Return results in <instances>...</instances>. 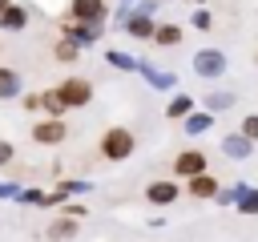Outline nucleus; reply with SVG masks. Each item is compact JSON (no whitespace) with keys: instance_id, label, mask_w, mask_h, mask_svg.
<instances>
[{"instance_id":"obj_1","label":"nucleus","mask_w":258,"mask_h":242,"mask_svg":"<svg viewBox=\"0 0 258 242\" xmlns=\"http://www.w3.org/2000/svg\"><path fill=\"white\" fill-rule=\"evenodd\" d=\"M133 149H137L133 129H125V125H109V129L101 133V157H105V161H125V157H133Z\"/></svg>"},{"instance_id":"obj_2","label":"nucleus","mask_w":258,"mask_h":242,"mask_svg":"<svg viewBox=\"0 0 258 242\" xmlns=\"http://www.w3.org/2000/svg\"><path fill=\"white\" fill-rule=\"evenodd\" d=\"M56 24H60V36H69V40H73V44H77L81 52H85V48H93V44H97V40L105 36V24H85V20L69 16V12H64V16L56 20Z\"/></svg>"},{"instance_id":"obj_3","label":"nucleus","mask_w":258,"mask_h":242,"mask_svg":"<svg viewBox=\"0 0 258 242\" xmlns=\"http://www.w3.org/2000/svg\"><path fill=\"white\" fill-rule=\"evenodd\" d=\"M189 69L202 81H218V77H226V52L222 48H198L194 60H189Z\"/></svg>"},{"instance_id":"obj_4","label":"nucleus","mask_w":258,"mask_h":242,"mask_svg":"<svg viewBox=\"0 0 258 242\" xmlns=\"http://www.w3.org/2000/svg\"><path fill=\"white\" fill-rule=\"evenodd\" d=\"M56 93H60V101H64L69 109H85V105L93 101V85H89L85 77H64V81L56 85Z\"/></svg>"},{"instance_id":"obj_5","label":"nucleus","mask_w":258,"mask_h":242,"mask_svg":"<svg viewBox=\"0 0 258 242\" xmlns=\"http://www.w3.org/2000/svg\"><path fill=\"white\" fill-rule=\"evenodd\" d=\"M64 137H69L64 117H44V121L32 125V141H36V145H48V149H52V145H60Z\"/></svg>"},{"instance_id":"obj_6","label":"nucleus","mask_w":258,"mask_h":242,"mask_svg":"<svg viewBox=\"0 0 258 242\" xmlns=\"http://www.w3.org/2000/svg\"><path fill=\"white\" fill-rule=\"evenodd\" d=\"M210 169V157L202 153V149H181L177 157H173V177L177 182H185V177H194V173H206Z\"/></svg>"},{"instance_id":"obj_7","label":"nucleus","mask_w":258,"mask_h":242,"mask_svg":"<svg viewBox=\"0 0 258 242\" xmlns=\"http://www.w3.org/2000/svg\"><path fill=\"white\" fill-rule=\"evenodd\" d=\"M69 16L85 24H109V0H69Z\"/></svg>"},{"instance_id":"obj_8","label":"nucleus","mask_w":258,"mask_h":242,"mask_svg":"<svg viewBox=\"0 0 258 242\" xmlns=\"http://www.w3.org/2000/svg\"><path fill=\"white\" fill-rule=\"evenodd\" d=\"M177 198H181L177 177H157V182L145 186V202H149V206H173Z\"/></svg>"},{"instance_id":"obj_9","label":"nucleus","mask_w":258,"mask_h":242,"mask_svg":"<svg viewBox=\"0 0 258 242\" xmlns=\"http://www.w3.org/2000/svg\"><path fill=\"white\" fill-rule=\"evenodd\" d=\"M133 73H141V77H145V85H153V89H161V93L177 89V73H169V69H157L153 60H137V69H133Z\"/></svg>"},{"instance_id":"obj_10","label":"nucleus","mask_w":258,"mask_h":242,"mask_svg":"<svg viewBox=\"0 0 258 242\" xmlns=\"http://www.w3.org/2000/svg\"><path fill=\"white\" fill-rule=\"evenodd\" d=\"M185 194L194 198V202H214V194H218V177L206 169V173H194V177H185Z\"/></svg>"},{"instance_id":"obj_11","label":"nucleus","mask_w":258,"mask_h":242,"mask_svg":"<svg viewBox=\"0 0 258 242\" xmlns=\"http://www.w3.org/2000/svg\"><path fill=\"white\" fill-rule=\"evenodd\" d=\"M218 149H222L226 157H234V161H246V157L254 153V141L242 137V129H234V133H226V137L218 141Z\"/></svg>"},{"instance_id":"obj_12","label":"nucleus","mask_w":258,"mask_h":242,"mask_svg":"<svg viewBox=\"0 0 258 242\" xmlns=\"http://www.w3.org/2000/svg\"><path fill=\"white\" fill-rule=\"evenodd\" d=\"M28 16H32V4H4V12H0V28L4 32H20V28H28Z\"/></svg>"},{"instance_id":"obj_13","label":"nucleus","mask_w":258,"mask_h":242,"mask_svg":"<svg viewBox=\"0 0 258 242\" xmlns=\"http://www.w3.org/2000/svg\"><path fill=\"white\" fill-rule=\"evenodd\" d=\"M121 28H125V32H129V36H133V40H153V28H157V20H153V16H145V12H137V8H133V12H129V16H125V24H121Z\"/></svg>"},{"instance_id":"obj_14","label":"nucleus","mask_w":258,"mask_h":242,"mask_svg":"<svg viewBox=\"0 0 258 242\" xmlns=\"http://www.w3.org/2000/svg\"><path fill=\"white\" fill-rule=\"evenodd\" d=\"M24 93V81H20V73L12 69V65H0V101H16Z\"/></svg>"},{"instance_id":"obj_15","label":"nucleus","mask_w":258,"mask_h":242,"mask_svg":"<svg viewBox=\"0 0 258 242\" xmlns=\"http://www.w3.org/2000/svg\"><path fill=\"white\" fill-rule=\"evenodd\" d=\"M181 36H185V28H181L177 20H165V24H157V28H153V44H161V48L181 44Z\"/></svg>"},{"instance_id":"obj_16","label":"nucleus","mask_w":258,"mask_h":242,"mask_svg":"<svg viewBox=\"0 0 258 242\" xmlns=\"http://www.w3.org/2000/svg\"><path fill=\"white\" fill-rule=\"evenodd\" d=\"M194 109H198V101H194L189 93H181V89H177V93L169 97V105H165V117H169V121H181V117H189Z\"/></svg>"},{"instance_id":"obj_17","label":"nucleus","mask_w":258,"mask_h":242,"mask_svg":"<svg viewBox=\"0 0 258 242\" xmlns=\"http://www.w3.org/2000/svg\"><path fill=\"white\" fill-rule=\"evenodd\" d=\"M181 125H185V133H189V137H202V133H210V129H214V113H210V109H194L189 117H181Z\"/></svg>"},{"instance_id":"obj_18","label":"nucleus","mask_w":258,"mask_h":242,"mask_svg":"<svg viewBox=\"0 0 258 242\" xmlns=\"http://www.w3.org/2000/svg\"><path fill=\"white\" fill-rule=\"evenodd\" d=\"M202 105H206V109H210V113L218 117V113L234 109V105H238V97H234L230 89H214V93H206V97H202Z\"/></svg>"},{"instance_id":"obj_19","label":"nucleus","mask_w":258,"mask_h":242,"mask_svg":"<svg viewBox=\"0 0 258 242\" xmlns=\"http://www.w3.org/2000/svg\"><path fill=\"white\" fill-rule=\"evenodd\" d=\"M77 230H81V222H77V218H64V214H60L56 222H48V230H44V234H48L52 242H69V238H73Z\"/></svg>"},{"instance_id":"obj_20","label":"nucleus","mask_w":258,"mask_h":242,"mask_svg":"<svg viewBox=\"0 0 258 242\" xmlns=\"http://www.w3.org/2000/svg\"><path fill=\"white\" fill-rule=\"evenodd\" d=\"M234 206H238V214L254 218V214H258V186H242V182H238V202H234Z\"/></svg>"},{"instance_id":"obj_21","label":"nucleus","mask_w":258,"mask_h":242,"mask_svg":"<svg viewBox=\"0 0 258 242\" xmlns=\"http://www.w3.org/2000/svg\"><path fill=\"white\" fill-rule=\"evenodd\" d=\"M40 109H44L48 117H64V113H69V105L60 101V93H56V89H44V93H40Z\"/></svg>"},{"instance_id":"obj_22","label":"nucleus","mask_w":258,"mask_h":242,"mask_svg":"<svg viewBox=\"0 0 258 242\" xmlns=\"http://www.w3.org/2000/svg\"><path fill=\"white\" fill-rule=\"evenodd\" d=\"M52 56H56V60H60V65H73V60H77V56H81V48H77V44H73V40H69V36H60V40H56V44H52Z\"/></svg>"},{"instance_id":"obj_23","label":"nucleus","mask_w":258,"mask_h":242,"mask_svg":"<svg viewBox=\"0 0 258 242\" xmlns=\"http://www.w3.org/2000/svg\"><path fill=\"white\" fill-rule=\"evenodd\" d=\"M105 60H109L113 69H121V73H133V69H137V56H129V52H121V48H109Z\"/></svg>"},{"instance_id":"obj_24","label":"nucleus","mask_w":258,"mask_h":242,"mask_svg":"<svg viewBox=\"0 0 258 242\" xmlns=\"http://www.w3.org/2000/svg\"><path fill=\"white\" fill-rule=\"evenodd\" d=\"M189 24H194L198 32H210V28H214V12H210V8L202 4V8H194V16H189Z\"/></svg>"},{"instance_id":"obj_25","label":"nucleus","mask_w":258,"mask_h":242,"mask_svg":"<svg viewBox=\"0 0 258 242\" xmlns=\"http://www.w3.org/2000/svg\"><path fill=\"white\" fill-rule=\"evenodd\" d=\"M64 198H77V194H89V182H81V177H60V186H56Z\"/></svg>"},{"instance_id":"obj_26","label":"nucleus","mask_w":258,"mask_h":242,"mask_svg":"<svg viewBox=\"0 0 258 242\" xmlns=\"http://www.w3.org/2000/svg\"><path fill=\"white\" fill-rule=\"evenodd\" d=\"M234 202H238V186H218L214 206H234Z\"/></svg>"},{"instance_id":"obj_27","label":"nucleus","mask_w":258,"mask_h":242,"mask_svg":"<svg viewBox=\"0 0 258 242\" xmlns=\"http://www.w3.org/2000/svg\"><path fill=\"white\" fill-rule=\"evenodd\" d=\"M16 202H20V206H44V190H20Z\"/></svg>"},{"instance_id":"obj_28","label":"nucleus","mask_w":258,"mask_h":242,"mask_svg":"<svg viewBox=\"0 0 258 242\" xmlns=\"http://www.w3.org/2000/svg\"><path fill=\"white\" fill-rule=\"evenodd\" d=\"M60 210H64V218H77V222L89 214V206H85V202H69V198L60 202Z\"/></svg>"},{"instance_id":"obj_29","label":"nucleus","mask_w":258,"mask_h":242,"mask_svg":"<svg viewBox=\"0 0 258 242\" xmlns=\"http://www.w3.org/2000/svg\"><path fill=\"white\" fill-rule=\"evenodd\" d=\"M242 137H250V141L258 145V113H246V117H242Z\"/></svg>"},{"instance_id":"obj_30","label":"nucleus","mask_w":258,"mask_h":242,"mask_svg":"<svg viewBox=\"0 0 258 242\" xmlns=\"http://www.w3.org/2000/svg\"><path fill=\"white\" fill-rule=\"evenodd\" d=\"M12 157H16V145H12L8 137H0V169H8V165H12Z\"/></svg>"},{"instance_id":"obj_31","label":"nucleus","mask_w":258,"mask_h":242,"mask_svg":"<svg viewBox=\"0 0 258 242\" xmlns=\"http://www.w3.org/2000/svg\"><path fill=\"white\" fill-rule=\"evenodd\" d=\"M20 109L36 113V109H40V93H20Z\"/></svg>"},{"instance_id":"obj_32","label":"nucleus","mask_w":258,"mask_h":242,"mask_svg":"<svg viewBox=\"0 0 258 242\" xmlns=\"http://www.w3.org/2000/svg\"><path fill=\"white\" fill-rule=\"evenodd\" d=\"M133 8H137V12H145V16H153V12L161 8V0H137Z\"/></svg>"},{"instance_id":"obj_33","label":"nucleus","mask_w":258,"mask_h":242,"mask_svg":"<svg viewBox=\"0 0 258 242\" xmlns=\"http://www.w3.org/2000/svg\"><path fill=\"white\" fill-rule=\"evenodd\" d=\"M16 194H20L16 182H0V198H16Z\"/></svg>"},{"instance_id":"obj_34","label":"nucleus","mask_w":258,"mask_h":242,"mask_svg":"<svg viewBox=\"0 0 258 242\" xmlns=\"http://www.w3.org/2000/svg\"><path fill=\"white\" fill-rule=\"evenodd\" d=\"M189 4H194V8H202V4H210V0H189Z\"/></svg>"},{"instance_id":"obj_35","label":"nucleus","mask_w":258,"mask_h":242,"mask_svg":"<svg viewBox=\"0 0 258 242\" xmlns=\"http://www.w3.org/2000/svg\"><path fill=\"white\" fill-rule=\"evenodd\" d=\"M117 4H137V0H117Z\"/></svg>"},{"instance_id":"obj_36","label":"nucleus","mask_w":258,"mask_h":242,"mask_svg":"<svg viewBox=\"0 0 258 242\" xmlns=\"http://www.w3.org/2000/svg\"><path fill=\"white\" fill-rule=\"evenodd\" d=\"M4 4H8V0H0V12H4Z\"/></svg>"},{"instance_id":"obj_37","label":"nucleus","mask_w":258,"mask_h":242,"mask_svg":"<svg viewBox=\"0 0 258 242\" xmlns=\"http://www.w3.org/2000/svg\"><path fill=\"white\" fill-rule=\"evenodd\" d=\"M254 65H258V48H254Z\"/></svg>"}]
</instances>
